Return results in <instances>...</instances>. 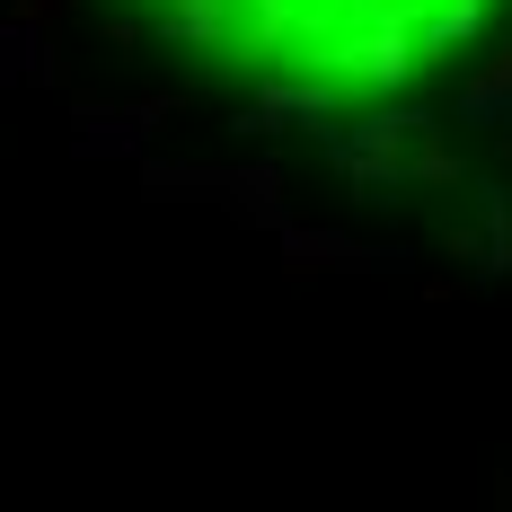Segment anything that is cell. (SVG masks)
Segmentation results:
<instances>
[{
    "label": "cell",
    "instance_id": "1",
    "mask_svg": "<svg viewBox=\"0 0 512 512\" xmlns=\"http://www.w3.org/2000/svg\"><path fill=\"white\" fill-rule=\"evenodd\" d=\"M477 9L486 0H159V18L204 53L301 89H389L460 45Z\"/></svg>",
    "mask_w": 512,
    "mask_h": 512
}]
</instances>
